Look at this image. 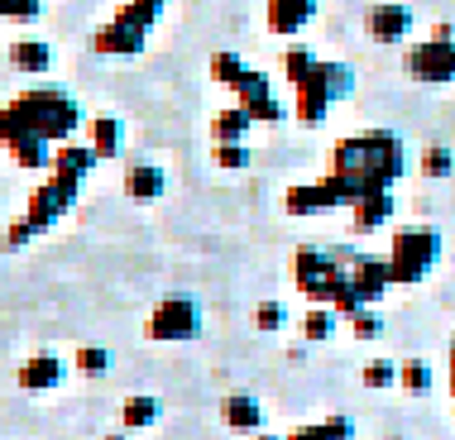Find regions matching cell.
<instances>
[{"mask_svg":"<svg viewBox=\"0 0 455 440\" xmlns=\"http://www.w3.org/2000/svg\"><path fill=\"white\" fill-rule=\"evenodd\" d=\"M158 417H164V407H158L154 393H134V397L120 402V426H125V431H149Z\"/></svg>","mask_w":455,"mask_h":440,"instance_id":"19","label":"cell"},{"mask_svg":"<svg viewBox=\"0 0 455 440\" xmlns=\"http://www.w3.org/2000/svg\"><path fill=\"white\" fill-rule=\"evenodd\" d=\"M350 220H355V235H374V230H384L388 220H393V211H398V201H393V192L384 187V192H364V197H355L350 206Z\"/></svg>","mask_w":455,"mask_h":440,"instance_id":"13","label":"cell"},{"mask_svg":"<svg viewBox=\"0 0 455 440\" xmlns=\"http://www.w3.org/2000/svg\"><path fill=\"white\" fill-rule=\"evenodd\" d=\"M322 426H326V436H331V440H355V426H350V417H326Z\"/></svg>","mask_w":455,"mask_h":440,"instance_id":"36","label":"cell"},{"mask_svg":"<svg viewBox=\"0 0 455 440\" xmlns=\"http://www.w3.org/2000/svg\"><path fill=\"white\" fill-rule=\"evenodd\" d=\"M230 91H235V101L254 115V125H278V120H288V106H283L278 96H274V82H268L264 72L244 67L240 82H235Z\"/></svg>","mask_w":455,"mask_h":440,"instance_id":"9","label":"cell"},{"mask_svg":"<svg viewBox=\"0 0 455 440\" xmlns=\"http://www.w3.org/2000/svg\"><path fill=\"white\" fill-rule=\"evenodd\" d=\"M384 259H388L393 287L422 283V278L436 268V259H441V230H432V225H408V230H398V235H393V249L384 254Z\"/></svg>","mask_w":455,"mask_h":440,"instance_id":"4","label":"cell"},{"mask_svg":"<svg viewBox=\"0 0 455 440\" xmlns=\"http://www.w3.org/2000/svg\"><path fill=\"white\" fill-rule=\"evenodd\" d=\"M168 192V173L158 163H134L130 173H125V197L130 201H140V206H149L158 201Z\"/></svg>","mask_w":455,"mask_h":440,"instance_id":"16","label":"cell"},{"mask_svg":"<svg viewBox=\"0 0 455 440\" xmlns=\"http://www.w3.org/2000/svg\"><path fill=\"white\" fill-rule=\"evenodd\" d=\"M58 383H63V359H58V354L39 350V354H29V359L20 364V388L24 393H53Z\"/></svg>","mask_w":455,"mask_h":440,"instance_id":"14","label":"cell"},{"mask_svg":"<svg viewBox=\"0 0 455 440\" xmlns=\"http://www.w3.org/2000/svg\"><path fill=\"white\" fill-rule=\"evenodd\" d=\"M403 67L422 87H446V82H455V24H436V34L427 43H412L403 53Z\"/></svg>","mask_w":455,"mask_h":440,"instance_id":"5","label":"cell"},{"mask_svg":"<svg viewBox=\"0 0 455 440\" xmlns=\"http://www.w3.org/2000/svg\"><path fill=\"white\" fill-rule=\"evenodd\" d=\"M336 206H346V201H340L336 187H331V177L288 187V197H283V211L288 216H322V211H336Z\"/></svg>","mask_w":455,"mask_h":440,"instance_id":"12","label":"cell"},{"mask_svg":"<svg viewBox=\"0 0 455 440\" xmlns=\"http://www.w3.org/2000/svg\"><path fill=\"white\" fill-rule=\"evenodd\" d=\"M220 421H226L230 431H264V407H259V397L230 393L226 402H220Z\"/></svg>","mask_w":455,"mask_h":440,"instance_id":"17","label":"cell"},{"mask_svg":"<svg viewBox=\"0 0 455 440\" xmlns=\"http://www.w3.org/2000/svg\"><path fill=\"white\" fill-rule=\"evenodd\" d=\"M216 168H226V173H244V168L254 163V153H250V144L235 139V144H216Z\"/></svg>","mask_w":455,"mask_h":440,"instance_id":"24","label":"cell"},{"mask_svg":"<svg viewBox=\"0 0 455 440\" xmlns=\"http://www.w3.org/2000/svg\"><path fill=\"white\" fill-rule=\"evenodd\" d=\"M288 440H331V436H326L322 421H312V426H298V431H292Z\"/></svg>","mask_w":455,"mask_h":440,"instance_id":"37","label":"cell"},{"mask_svg":"<svg viewBox=\"0 0 455 440\" xmlns=\"http://www.w3.org/2000/svg\"><path fill=\"white\" fill-rule=\"evenodd\" d=\"M87 144L96 149V158H116L125 149V125L116 115H96V120H87Z\"/></svg>","mask_w":455,"mask_h":440,"instance_id":"18","label":"cell"},{"mask_svg":"<svg viewBox=\"0 0 455 440\" xmlns=\"http://www.w3.org/2000/svg\"><path fill=\"white\" fill-rule=\"evenodd\" d=\"M82 125V106L63 87H29L15 101L0 106V144L20 149V144H63Z\"/></svg>","mask_w":455,"mask_h":440,"instance_id":"2","label":"cell"},{"mask_svg":"<svg viewBox=\"0 0 455 440\" xmlns=\"http://www.w3.org/2000/svg\"><path fill=\"white\" fill-rule=\"evenodd\" d=\"M250 125H254V115L235 101V106H226V110L212 120V139H216V144H235V139H244V134H250Z\"/></svg>","mask_w":455,"mask_h":440,"instance_id":"22","label":"cell"},{"mask_svg":"<svg viewBox=\"0 0 455 440\" xmlns=\"http://www.w3.org/2000/svg\"><path fill=\"white\" fill-rule=\"evenodd\" d=\"M398 388H408V393H427V388H432V364H427V359L398 364Z\"/></svg>","mask_w":455,"mask_h":440,"instance_id":"25","label":"cell"},{"mask_svg":"<svg viewBox=\"0 0 455 440\" xmlns=\"http://www.w3.org/2000/svg\"><path fill=\"white\" fill-rule=\"evenodd\" d=\"M264 20L274 34H302L316 20V0H268Z\"/></svg>","mask_w":455,"mask_h":440,"instance_id":"15","label":"cell"},{"mask_svg":"<svg viewBox=\"0 0 455 440\" xmlns=\"http://www.w3.org/2000/svg\"><path fill=\"white\" fill-rule=\"evenodd\" d=\"M408 173V149L398 134L388 130H369V134H350L331 149V187L340 192V201H355L364 192H384Z\"/></svg>","mask_w":455,"mask_h":440,"instance_id":"1","label":"cell"},{"mask_svg":"<svg viewBox=\"0 0 455 440\" xmlns=\"http://www.w3.org/2000/svg\"><path fill=\"white\" fill-rule=\"evenodd\" d=\"M10 63L20 72H48L53 67V43L48 39H20V43H10Z\"/></svg>","mask_w":455,"mask_h":440,"instance_id":"21","label":"cell"},{"mask_svg":"<svg viewBox=\"0 0 455 440\" xmlns=\"http://www.w3.org/2000/svg\"><path fill=\"white\" fill-rule=\"evenodd\" d=\"M312 67H316V53H312V48H288V53H283V77H288V87H298V82H302Z\"/></svg>","mask_w":455,"mask_h":440,"instance_id":"26","label":"cell"},{"mask_svg":"<svg viewBox=\"0 0 455 440\" xmlns=\"http://www.w3.org/2000/svg\"><path fill=\"white\" fill-rule=\"evenodd\" d=\"M164 5H168V0H125V5H120L116 15L96 29L92 48H96V53H106V58H134V53H144L149 29L164 20Z\"/></svg>","mask_w":455,"mask_h":440,"instance_id":"3","label":"cell"},{"mask_svg":"<svg viewBox=\"0 0 455 440\" xmlns=\"http://www.w3.org/2000/svg\"><path fill=\"white\" fill-rule=\"evenodd\" d=\"M455 173V153L432 144V149H422V177H451Z\"/></svg>","mask_w":455,"mask_h":440,"instance_id":"29","label":"cell"},{"mask_svg":"<svg viewBox=\"0 0 455 440\" xmlns=\"http://www.w3.org/2000/svg\"><path fill=\"white\" fill-rule=\"evenodd\" d=\"M331 106H336V96H331L326 67H322V58H316V67L307 72L298 87H292V115H298L302 125H322Z\"/></svg>","mask_w":455,"mask_h":440,"instance_id":"10","label":"cell"},{"mask_svg":"<svg viewBox=\"0 0 455 440\" xmlns=\"http://www.w3.org/2000/svg\"><path fill=\"white\" fill-rule=\"evenodd\" d=\"M346 321H350V330H355L360 340H374V335H384V316H379L374 307H360L355 316H346Z\"/></svg>","mask_w":455,"mask_h":440,"instance_id":"34","label":"cell"},{"mask_svg":"<svg viewBox=\"0 0 455 440\" xmlns=\"http://www.w3.org/2000/svg\"><path fill=\"white\" fill-rule=\"evenodd\" d=\"M336 326H340V311H336V307H326V302H316V307L302 316V340L322 345V340L336 335Z\"/></svg>","mask_w":455,"mask_h":440,"instance_id":"23","label":"cell"},{"mask_svg":"<svg viewBox=\"0 0 455 440\" xmlns=\"http://www.w3.org/2000/svg\"><path fill=\"white\" fill-rule=\"evenodd\" d=\"M196 330H202V302L188 297V292H173V297H164L149 316V340L158 345H178V340H192Z\"/></svg>","mask_w":455,"mask_h":440,"instance_id":"8","label":"cell"},{"mask_svg":"<svg viewBox=\"0 0 455 440\" xmlns=\"http://www.w3.org/2000/svg\"><path fill=\"white\" fill-rule=\"evenodd\" d=\"M360 378H364V388H374V393H384V388H393V383H398V364H393V359H369Z\"/></svg>","mask_w":455,"mask_h":440,"instance_id":"27","label":"cell"},{"mask_svg":"<svg viewBox=\"0 0 455 440\" xmlns=\"http://www.w3.org/2000/svg\"><path fill=\"white\" fill-rule=\"evenodd\" d=\"M283 326H288V307H283V302H259V307H254V330L278 335Z\"/></svg>","mask_w":455,"mask_h":440,"instance_id":"28","label":"cell"},{"mask_svg":"<svg viewBox=\"0 0 455 440\" xmlns=\"http://www.w3.org/2000/svg\"><path fill=\"white\" fill-rule=\"evenodd\" d=\"M44 15V0H0V20H15V24H29Z\"/></svg>","mask_w":455,"mask_h":440,"instance_id":"33","label":"cell"},{"mask_svg":"<svg viewBox=\"0 0 455 440\" xmlns=\"http://www.w3.org/2000/svg\"><path fill=\"white\" fill-rule=\"evenodd\" d=\"M322 67H326L331 96H336V101H346V96L355 91V72H350V63H326V58H322Z\"/></svg>","mask_w":455,"mask_h":440,"instance_id":"32","label":"cell"},{"mask_svg":"<svg viewBox=\"0 0 455 440\" xmlns=\"http://www.w3.org/2000/svg\"><path fill=\"white\" fill-rule=\"evenodd\" d=\"M96 163H101V158H96V149H92V144H72V139H63V144L53 149V168H58V173L87 177Z\"/></svg>","mask_w":455,"mask_h":440,"instance_id":"20","label":"cell"},{"mask_svg":"<svg viewBox=\"0 0 455 440\" xmlns=\"http://www.w3.org/2000/svg\"><path fill=\"white\" fill-rule=\"evenodd\" d=\"M254 440H278V436H254ZM283 440H288V436H283Z\"/></svg>","mask_w":455,"mask_h":440,"instance_id":"38","label":"cell"},{"mask_svg":"<svg viewBox=\"0 0 455 440\" xmlns=\"http://www.w3.org/2000/svg\"><path fill=\"white\" fill-rule=\"evenodd\" d=\"M34 235H39V230L29 225V220H10V230H5V240H0V249H24V244H29Z\"/></svg>","mask_w":455,"mask_h":440,"instance_id":"35","label":"cell"},{"mask_svg":"<svg viewBox=\"0 0 455 440\" xmlns=\"http://www.w3.org/2000/svg\"><path fill=\"white\" fill-rule=\"evenodd\" d=\"M364 29L374 43H403L412 34V10L398 5V0H379V5H369Z\"/></svg>","mask_w":455,"mask_h":440,"instance_id":"11","label":"cell"},{"mask_svg":"<svg viewBox=\"0 0 455 440\" xmlns=\"http://www.w3.org/2000/svg\"><path fill=\"white\" fill-rule=\"evenodd\" d=\"M72 364H77L82 373H106L110 364H116V354H110L106 345H82V350H77V359H72Z\"/></svg>","mask_w":455,"mask_h":440,"instance_id":"31","label":"cell"},{"mask_svg":"<svg viewBox=\"0 0 455 440\" xmlns=\"http://www.w3.org/2000/svg\"><path fill=\"white\" fill-rule=\"evenodd\" d=\"M244 67H250V63H244L240 53H216V58H212V77L220 82V87H235Z\"/></svg>","mask_w":455,"mask_h":440,"instance_id":"30","label":"cell"},{"mask_svg":"<svg viewBox=\"0 0 455 440\" xmlns=\"http://www.w3.org/2000/svg\"><path fill=\"white\" fill-rule=\"evenodd\" d=\"M82 182L87 177H72V173H58V168H48V177L34 187V197H29V206H24V220H29L34 230H53L58 220H63L72 206H77V197H82Z\"/></svg>","mask_w":455,"mask_h":440,"instance_id":"6","label":"cell"},{"mask_svg":"<svg viewBox=\"0 0 455 440\" xmlns=\"http://www.w3.org/2000/svg\"><path fill=\"white\" fill-rule=\"evenodd\" d=\"M340 273H346V259H340V249H298L292 254V283H298L302 297H312V302H326L331 307V297H336V287H340Z\"/></svg>","mask_w":455,"mask_h":440,"instance_id":"7","label":"cell"}]
</instances>
